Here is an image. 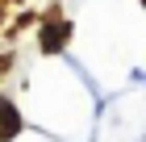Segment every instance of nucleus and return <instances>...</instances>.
<instances>
[{"label": "nucleus", "mask_w": 146, "mask_h": 142, "mask_svg": "<svg viewBox=\"0 0 146 142\" xmlns=\"http://www.w3.org/2000/svg\"><path fill=\"white\" fill-rule=\"evenodd\" d=\"M67 33H71V25H67V21H54V25H46V29H42V46H46V50H58V42H63Z\"/></svg>", "instance_id": "nucleus-1"}, {"label": "nucleus", "mask_w": 146, "mask_h": 142, "mask_svg": "<svg viewBox=\"0 0 146 142\" xmlns=\"http://www.w3.org/2000/svg\"><path fill=\"white\" fill-rule=\"evenodd\" d=\"M17 134V113H13V105H4V138H13Z\"/></svg>", "instance_id": "nucleus-2"}]
</instances>
